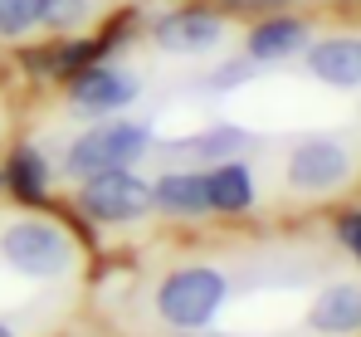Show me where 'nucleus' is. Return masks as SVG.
<instances>
[{
	"label": "nucleus",
	"instance_id": "obj_1",
	"mask_svg": "<svg viewBox=\"0 0 361 337\" xmlns=\"http://www.w3.org/2000/svg\"><path fill=\"white\" fill-rule=\"evenodd\" d=\"M225 303V274L210 264H185L171 269L157 288V318L180 333H200Z\"/></svg>",
	"mask_w": 361,
	"mask_h": 337
},
{
	"label": "nucleus",
	"instance_id": "obj_2",
	"mask_svg": "<svg viewBox=\"0 0 361 337\" xmlns=\"http://www.w3.org/2000/svg\"><path fill=\"white\" fill-rule=\"evenodd\" d=\"M0 254L5 264H15L20 274L30 279H49V274H63L68 259H73V244L54 220H15L5 235H0Z\"/></svg>",
	"mask_w": 361,
	"mask_h": 337
},
{
	"label": "nucleus",
	"instance_id": "obj_3",
	"mask_svg": "<svg viewBox=\"0 0 361 337\" xmlns=\"http://www.w3.org/2000/svg\"><path fill=\"white\" fill-rule=\"evenodd\" d=\"M142 152H147V127L142 122H98L68 147V171L83 181V176H98V171L127 167Z\"/></svg>",
	"mask_w": 361,
	"mask_h": 337
},
{
	"label": "nucleus",
	"instance_id": "obj_4",
	"mask_svg": "<svg viewBox=\"0 0 361 337\" xmlns=\"http://www.w3.org/2000/svg\"><path fill=\"white\" fill-rule=\"evenodd\" d=\"M78 206H83V215H93V220H103V225H132L152 211V186L137 181L127 167L98 171V176H83Z\"/></svg>",
	"mask_w": 361,
	"mask_h": 337
},
{
	"label": "nucleus",
	"instance_id": "obj_5",
	"mask_svg": "<svg viewBox=\"0 0 361 337\" xmlns=\"http://www.w3.org/2000/svg\"><path fill=\"white\" fill-rule=\"evenodd\" d=\"M347 171H352L347 147L342 142H327V137H307V142L293 147V157H288V181L298 191H332V186L347 181Z\"/></svg>",
	"mask_w": 361,
	"mask_h": 337
},
{
	"label": "nucleus",
	"instance_id": "obj_6",
	"mask_svg": "<svg viewBox=\"0 0 361 337\" xmlns=\"http://www.w3.org/2000/svg\"><path fill=\"white\" fill-rule=\"evenodd\" d=\"M137 98V78L122 69H78L68 73V103L83 112H122Z\"/></svg>",
	"mask_w": 361,
	"mask_h": 337
},
{
	"label": "nucleus",
	"instance_id": "obj_7",
	"mask_svg": "<svg viewBox=\"0 0 361 337\" xmlns=\"http://www.w3.org/2000/svg\"><path fill=\"white\" fill-rule=\"evenodd\" d=\"M225 25L220 15H205V10H176L157 25V45L166 54H205L210 45H220Z\"/></svg>",
	"mask_w": 361,
	"mask_h": 337
},
{
	"label": "nucleus",
	"instance_id": "obj_8",
	"mask_svg": "<svg viewBox=\"0 0 361 337\" xmlns=\"http://www.w3.org/2000/svg\"><path fill=\"white\" fill-rule=\"evenodd\" d=\"M307 328L327 337H352L361 333V288L357 283H332L312 298L307 308Z\"/></svg>",
	"mask_w": 361,
	"mask_h": 337
},
{
	"label": "nucleus",
	"instance_id": "obj_9",
	"mask_svg": "<svg viewBox=\"0 0 361 337\" xmlns=\"http://www.w3.org/2000/svg\"><path fill=\"white\" fill-rule=\"evenodd\" d=\"M307 69L312 78L332 83V88H357L361 83V40L357 35H332L322 45L307 49Z\"/></svg>",
	"mask_w": 361,
	"mask_h": 337
},
{
	"label": "nucleus",
	"instance_id": "obj_10",
	"mask_svg": "<svg viewBox=\"0 0 361 337\" xmlns=\"http://www.w3.org/2000/svg\"><path fill=\"white\" fill-rule=\"evenodd\" d=\"M152 206H157L161 215H180V220L205 215V211H210V201H205V176H200V171H171V176H161V181L152 186Z\"/></svg>",
	"mask_w": 361,
	"mask_h": 337
},
{
	"label": "nucleus",
	"instance_id": "obj_11",
	"mask_svg": "<svg viewBox=\"0 0 361 337\" xmlns=\"http://www.w3.org/2000/svg\"><path fill=\"white\" fill-rule=\"evenodd\" d=\"M205 201H210V211H225V215H240L254 206V181H249V167L235 162V157H225L220 167L205 171Z\"/></svg>",
	"mask_w": 361,
	"mask_h": 337
},
{
	"label": "nucleus",
	"instance_id": "obj_12",
	"mask_svg": "<svg viewBox=\"0 0 361 337\" xmlns=\"http://www.w3.org/2000/svg\"><path fill=\"white\" fill-rule=\"evenodd\" d=\"M307 45V30L298 20H264L254 35H249V59L259 64H274V59H288Z\"/></svg>",
	"mask_w": 361,
	"mask_h": 337
},
{
	"label": "nucleus",
	"instance_id": "obj_13",
	"mask_svg": "<svg viewBox=\"0 0 361 337\" xmlns=\"http://www.w3.org/2000/svg\"><path fill=\"white\" fill-rule=\"evenodd\" d=\"M5 181H10V191H15L25 206H35V201L49 191V171H44V162H39V152H35V147H20V152L10 157Z\"/></svg>",
	"mask_w": 361,
	"mask_h": 337
},
{
	"label": "nucleus",
	"instance_id": "obj_14",
	"mask_svg": "<svg viewBox=\"0 0 361 337\" xmlns=\"http://www.w3.org/2000/svg\"><path fill=\"white\" fill-rule=\"evenodd\" d=\"M35 20L49 25V30H73V25L88 20V0H39V15Z\"/></svg>",
	"mask_w": 361,
	"mask_h": 337
},
{
	"label": "nucleus",
	"instance_id": "obj_15",
	"mask_svg": "<svg viewBox=\"0 0 361 337\" xmlns=\"http://www.w3.org/2000/svg\"><path fill=\"white\" fill-rule=\"evenodd\" d=\"M39 15V0H0V40H15L35 25Z\"/></svg>",
	"mask_w": 361,
	"mask_h": 337
},
{
	"label": "nucleus",
	"instance_id": "obj_16",
	"mask_svg": "<svg viewBox=\"0 0 361 337\" xmlns=\"http://www.w3.org/2000/svg\"><path fill=\"white\" fill-rule=\"evenodd\" d=\"M200 157H210V162H225L235 147H244V132H235V127H220V132H205V137H195L190 142Z\"/></svg>",
	"mask_w": 361,
	"mask_h": 337
},
{
	"label": "nucleus",
	"instance_id": "obj_17",
	"mask_svg": "<svg viewBox=\"0 0 361 337\" xmlns=\"http://www.w3.org/2000/svg\"><path fill=\"white\" fill-rule=\"evenodd\" d=\"M98 49H103V45H63L59 54L49 59V69L68 78V73H78V69H88V59L98 54Z\"/></svg>",
	"mask_w": 361,
	"mask_h": 337
},
{
	"label": "nucleus",
	"instance_id": "obj_18",
	"mask_svg": "<svg viewBox=\"0 0 361 337\" xmlns=\"http://www.w3.org/2000/svg\"><path fill=\"white\" fill-rule=\"evenodd\" d=\"M342 240H347V249H352V254L361 259V211H357V215H347V220H342Z\"/></svg>",
	"mask_w": 361,
	"mask_h": 337
},
{
	"label": "nucleus",
	"instance_id": "obj_19",
	"mask_svg": "<svg viewBox=\"0 0 361 337\" xmlns=\"http://www.w3.org/2000/svg\"><path fill=\"white\" fill-rule=\"evenodd\" d=\"M0 337H15V333H10V328H5V323H0Z\"/></svg>",
	"mask_w": 361,
	"mask_h": 337
},
{
	"label": "nucleus",
	"instance_id": "obj_20",
	"mask_svg": "<svg viewBox=\"0 0 361 337\" xmlns=\"http://www.w3.org/2000/svg\"><path fill=\"white\" fill-rule=\"evenodd\" d=\"M190 337H210V333H205V328H200V333H190Z\"/></svg>",
	"mask_w": 361,
	"mask_h": 337
}]
</instances>
